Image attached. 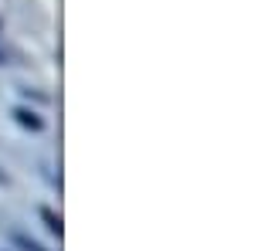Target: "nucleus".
Returning a JSON list of instances; mask_svg holds the SVG:
<instances>
[{"label":"nucleus","mask_w":255,"mask_h":251,"mask_svg":"<svg viewBox=\"0 0 255 251\" xmlns=\"http://www.w3.org/2000/svg\"><path fill=\"white\" fill-rule=\"evenodd\" d=\"M38 214H41V221H44V228L55 234V238H61V217L55 211H48V207H38Z\"/></svg>","instance_id":"7ed1b4c3"},{"label":"nucleus","mask_w":255,"mask_h":251,"mask_svg":"<svg viewBox=\"0 0 255 251\" xmlns=\"http://www.w3.org/2000/svg\"><path fill=\"white\" fill-rule=\"evenodd\" d=\"M24 98H34V102H48V95H41V92H31V88H20Z\"/></svg>","instance_id":"20e7f679"},{"label":"nucleus","mask_w":255,"mask_h":251,"mask_svg":"<svg viewBox=\"0 0 255 251\" xmlns=\"http://www.w3.org/2000/svg\"><path fill=\"white\" fill-rule=\"evenodd\" d=\"M14 122L17 126H24V129H31V133H44V119L38 116V109H27V105H17L14 112Z\"/></svg>","instance_id":"f257e3e1"},{"label":"nucleus","mask_w":255,"mask_h":251,"mask_svg":"<svg viewBox=\"0 0 255 251\" xmlns=\"http://www.w3.org/2000/svg\"><path fill=\"white\" fill-rule=\"evenodd\" d=\"M0 65H7V55H0Z\"/></svg>","instance_id":"39448f33"},{"label":"nucleus","mask_w":255,"mask_h":251,"mask_svg":"<svg viewBox=\"0 0 255 251\" xmlns=\"http://www.w3.org/2000/svg\"><path fill=\"white\" fill-rule=\"evenodd\" d=\"M7 241H10V245H14V248H17V251H48V248H44V245H38L34 238H27V234H24V231H14V228L7 231Z\"/></svg>","instance_id":"f03ea898"}]
</instances>
